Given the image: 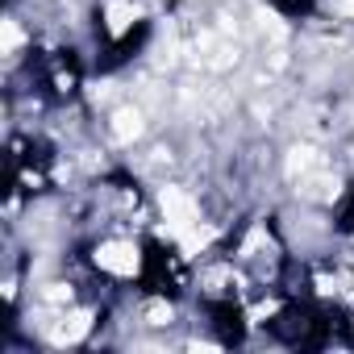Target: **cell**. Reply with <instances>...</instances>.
Segmentation results:
<instances>
[{
	"instance_id": "cell-1",
	"label": "cell",
	"mask_w": 354,
	"mask_h": 354,
	"mask_svg": "<svg viewBox=\"0 0 354 354\" xmlns=\"http://www.w3.org/2000/svg\"><path fill=\"white\" fill-rule=\"evenodd\" d=\"M158 205H162V217L171 221L162 234H175V238H180L184 230L201 225V209H196V201H192L188 192H180V188H162V192H158Z\"/></svg>"
},
{
	"instance_id": "cell-2",
	"label": "cell",
	"mask_w": 354,
	"mask_h": 354,
	"mask_svg": "<svg viewBox=\"0 0 354 354\" xmlns=\"http://www.w3.org/2000/svg\"><path fill=\"white\" fill-rule=\"evenodd\" d=\"M92 259L109 275H138V267H142V254H138L133 242H104V246H96Z\"/></svg>"
},
{
	"instance_id": "cell-3",
	"label": "cell",
	"mask_w": 354,
	"mask_h": 354,
	"mask_svg": "<svg viewBox=\"0 0 354 354\" xmlns=\"http://www.w3.org/2000/svg\"><path fill=\"white\" fill-rule=\"evenodd\" d=\"M104 21L109 34H125L138 21V0H104Z\"/></svg>"
},
{
	"instance_id": "cell-4",
	"label": "cell",
	"mask_w": 354,
	"mask_h": 354,
	"mask_svg": "<svg viewBox=\"0 0 354 354\" xmlns=\"http://www.w3.org/2000/svg\"><path fill=\"white\" fill-rule=\"evenodd\" d=\"M142 129H146V121H142V113H138L133 104H125V109L113 113V138H117V142H138Z\"/></svg>"
},
{
	"instance_id": "cell-5",
	"label": "cell",
	"mask_w": 354,
	"mask_h": 354,
	"mask_svg": "<svg viewBox=\"0 0 354 354\" xmlns=\"http://www.w3.org/2000/svg\"><path fill=\"white\" fill-rule=\"evenodd\" d=\"M88 329H92V313H71V317L50 333V337H55V346H75Z\"/></svg>"
},
{
	"instance_id": "cell-6",
	"label": "cell",
	"mask_w": 354,
	"mask_h": 354,
	"mask_svg": "<svg viewBox=\"0 0 354 354\" xmlns=\"http://www.w3.org/2000/svg\"><path fill=\"white\" fill-rule=\"evenodd\" d=\"M317 158H313V150H304V146H296L292 154H288V175H292V180H296V175H304L308 167H313Z\"/></svg>"
},
{
	"instance_id": "cell-7",
	"label": "cell",
	"mask_w": 354,
	"mask_h": 354,
	"mask_svg": "<svg viewBox=\"0 0 354 354\" xmlns=\"http://www.w3.org/2000/svg\"><path fill=\"white\" fill-rule=\"evenodd\" d=\"M146 317H150V325H167V321H171V304H162V300H154V304L146 308Z\"/></svg>"
},
{
	"instance_id": "cell-8",
	"label": "cell",
	"mask_w": 354,
	"mask_h": 354,
	"mask_svg": "<svg viewBox=\"0 0 354 354\" xmlns=\"http://www.w3.org/2000/svg\"><path fill=\"white\" fill-rule=\"evenodd\" d=\"M46 300L63 304V300H71V288H63V283H50V288H46Z\"/></svg>"
},
{
	"instance_id": "cell-9",
	"label": "cell",
	"mask_w": 354,
	"mask_h": 354,
	"mask_svg": "<svg viewBox=\"0 0 354 354\" xmlns=\"http://www.w3.org/2000/svg\"><path fill=\"white\" fill-rule=\"evenodd\" d=\"M17 42H21V34H17V26H13V21H5V50H13Z\"/></svg>"
},
{
	"instance_id": "cell-10",
	"label": "cell",
	"mask_w": 354,
	"mask_h": 354,
	"mask_svg": "<svg viewBox=\"0 0 354 354\" xmlns=\"http://www.w3.org/2000/svg\"><path fill=\"white\" fill-rule=\"evenodd\" d=\"M337 9H342L346 17H354V0H342V5H337Z\"/></svg>"
}]
</instances>
